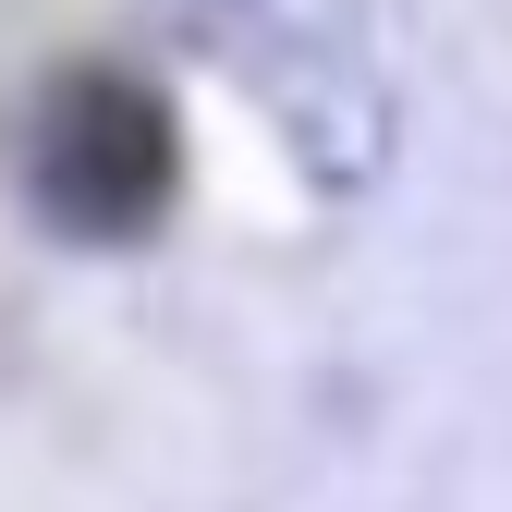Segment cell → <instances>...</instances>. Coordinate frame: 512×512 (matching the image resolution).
<instances>
[{
  "mask_svg": "<svg viewBox=\"0 0 512 512\" xmlns=\"http://www.w3.org/2000/svg\"><path fill=\"white\" fill-rule=\"evenodd\" d=\"M25 196L74 244H147L183 196V122L147 74L122 61H74L25 110Z\"/></svg>",
  "mask_w": 512,
  "mask_h": 512,
  "instance_id": "cell-1",
  "label": "cell"
}]
</instances>
